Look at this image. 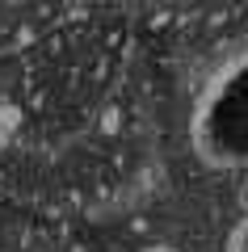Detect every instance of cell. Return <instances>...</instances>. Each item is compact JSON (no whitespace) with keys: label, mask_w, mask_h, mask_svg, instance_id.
Listing matches in <instances>:
<instances>
[{"label":"cell","mask_w":248,"mask_h":252,"mask_svg":"<svg viewBox=\"0 0 248 252\" xmlns=\"http://www.w3.org/2000/svg\"><path fill=\"white\" fill-rule=\"evenodd\" d=\"M143 252H181V248H169V244H151V248H143Z\"/></svg>","instance_id":"277c9868"},{"label":"cell","mask_w":248,"mask_h":252,"mask_svg":"<svg viewBox=\"0 0 248 252\" xmlns=\"http://www.w3.org/2000/svg\"><path fill=\"white\" fill-rule=\"evenodd\" d=\"M189 139L211 168L248 172V51L206 84L189 118Z\"/></svg>","instance_id":"6da1fadb"},{"label":"cell","mask_w":248,"mask_h":252,"mask_svg":"<svg viewBox=\"0 0 248 252\" xmlns=\"http://www.w3.org/2000/svg\"><path fill=\"white\" fill-rule=\"evenodd\" d=\"M227 252H248V223H240L227 240Z\"/></svg>","instance_id":"7a4b0ae2"},{"label":"cell","mask_w":248,"mask_h":252,"mask_svg":"<svg viewBox=\"0 0 248 252\" xmlns=\"http://www.w3.org/2000/svg\"><path fill=\"white\" fill-rule=\"evenodd\" d=\"M236 206H240V215H244L240 223H248V172L240 177V185H236Z\"/></svg>","instance_id":"3957f363"}]
</instances>
